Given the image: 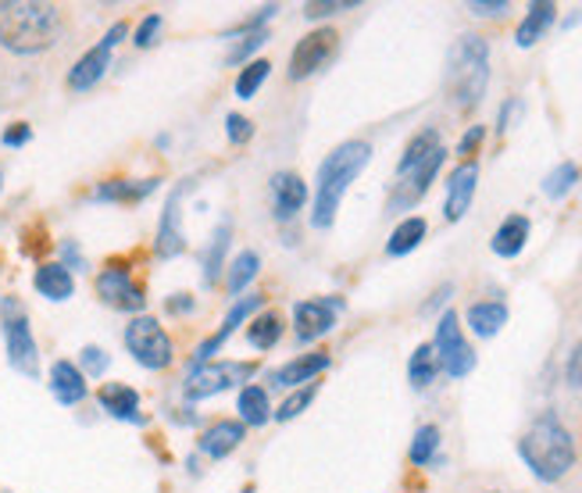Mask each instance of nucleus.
I'll use <instances>...</instances> for the list:
<instances>
[{
    "instance_id": "f257e3e1",
    "label": "nucleus",
    "mask_w": 582,
    "mask_h": 493,
    "mask_svg": "<svg viewBox=\"0 0 582 493\" xmlns=\"http://www.w3.org/2000/svg\"><path fill=\"white\" fill-rule=\"evenodd\" d=\"M519 458L540 483H558L575 465V440L554 411L537 415L519 436Z\"/></svg>"
},
{
    "instance_id": "f03ea898",
    "label": "nucleus",
    "mask_w": 582,
    "mask_h": 493,
    "mask_svg": "<svg viewBox=\"0 0 582 493\" xmlns=\"http://www.w3.org/2000/svg\"><path fill=\"white\" fill-rule=\"evenodd\" d=\"M61 8L40 0H0V47L14 54H40L61 37Z\"/></svg>"
},
{
    "instance_id": "7ed1b4c3",
    "label": "nucleus",
    "mask_w": 582,
    "mask_h": 493,
    "mask_svg": "<svg viewBox=\"0 0 582 493\" xmlns=\"http://www.w3.org/2000/svg\"><path fill=\"white\" fill-rule=\"evenodd\" d=\"M371 162V143L365 140H347L318 165V179H315V212L312 222L315 229H329L336 222L339 204H344L347 186L361 176Z\"/></svg>"
},
{
    "instance_id": "20e7f679",
    "label": "nucleus",
    "mask_w": 582,
    "mask_h": 493,
    "mask_svg": "<svg viewBox=\"0 0 582 493\" xmlns=\"http://www.w3.org/2000/svg\"><path fill=\"white\" fill-rule=\"evenodd\" d=\"M447 162V151L440 143V133L436 130H422L408 147H404V157L397 165V183L390 194V212H408L418 201L429 194L432 179L440 176V168Z\"/></svg>"
},
{
    "instance_id": "39448f33",
    "label": "nucleus",
    "mask_w": 582,
    "mask_h": 493,
    "mask_svg": "<svg viewBox=\"0 0 582 493\" xmlns=\"http://www.w3.org/2000/svg\"><path fill=\"white\" fill-rule=\"evenodd\" d=\"M443 86H447V97L458 111L476 107L482 97H487V86H490V43L476 37V33H464L455 40L447 54V75H443Z\"/></svg>"
},
{
    "instance_id": "423d86ee",
    "label": "nucleus",
    "mask_w": 582,
    "mask_h": 493,
    "mask_svg": "<svg viewBox=\"0 0 582 493\" xmlns=\"http://www.w3.org/2000/svg\"><path fill=\"white\" fill-rule=\"evenodd\" d=\"M432 351H436V361H440V372H447L450 379H464L468 372L476 369V351H472V343L464 340L458 311L447 308L440 315V322H436Z\"/></svg>"
},
{
    "instance_id": "0eeeda50",
    "label": "nucleus",
    "mask_w": 582,
    "mask_h": 493,
    "mask_svg": "<svg viewBox=\"0 0 582 493\" xmlns=\"http://www.w3.org/2000/svg\"><path fill=\"white\" fill-rule=\"evenodd\" d=\"M4 343H8V364L14 372H22L29 379L40 376V347L32 340L25 308L19 300H4Z\"/></svg>"
},
{
    "instance_id": "6e6552de",
    "label": "nucleus",
    "mask_w": 582,
    "mask_h": 493,
    "mask_svg": "<svg viewBox=\"0 0 582 493\" xmlns=\"http://www.w3.org/2000/svg\"><path fill=\"white\" fill-rule=\"evenodd\" d=\"M125 347H129V355L151 372L169 369L172 364V340H169V332L161 329L157 318H147V315L133 318V322L125 326Z\"/></svg>"
},
{
    "instance_id": "1a4fd4ad",
    "label": "nucleus",
    "mask_w": 582,
    "mask_h": 493,
    "mask_svg": "<svg viewBox=\"0 0 582 493\" xmlns=\"http://www.w3.org/2000/svg\"><path fill=\"white\" fill-rule=\"evenodd\" d=\"M254 372H257V364H251V361H204V364H193L190 376H186V397H190V401H201V397H212V393H222L229 387L247 383Z\"/></svg>"
},
{
    "instance_id": "9d476101",
    "label": "nucleus",
    "mask_w": 582,
    "mask_h": 493,
    "mask_svg": "<svg viewBox=\"0 0 582 493\" xmlns=\"http://www.w3.org/2000/svg\"><path fill=\"white\" fill-rule=\"evenodd\" d=\"M339 51V33L329 25L315 29V33H307L297 47H294V58H289V79L300 83V79L315 75L329 65Z\"/></svg>"
},
{
    "instance_id": "9b49d317",
    "label": "nucleus",
    "mask_w": 582,
    "mask_h": 493,
    "mask_svg": "<svg viewBox=\"0 0 582 493\" xmlns=\"http://www.w3.org/2000/svg\"><path fill=\"white\" fill-rule=\"evenodd\" d=\"M125 33H129V25L125 22H115L108 29V37L96 43V47H90V51L83 54L75 61V69L69 72V86L72 90H93L96 83H101L104 79V72H108V65H111V51H115V47L125 40Z\"/></svg>"
},
{
    "instance_id": "f8f14e48",
    "label": "nucleus",
    "mask_w": 582,
    "mask_h": 493,
    "mask_svg": "<svg viewBox=\"0 0 582 493\" xmlns=\"http://www.w3.org/2000/svg\"><path fill=\"white\" fill-rule=\"evenodd\" d=\"M339 308H344V300L339 297H315V300H300V305H294L297 340L315 343V340L326 337V332H333Z\"/></svg>"
},
{
    "instance_id": "ddd939ff",
    "label": "nucleus",
    "mask_w": 582,
    "mask_h": 493,
    "mask_svg": "<svg viewBox=\"0 0 582 493\" xmlns=\"http://www.w3.org/2000/svg\"><path fill=\"white\" fill-rule=\"evenodd\" d=\"M96 294H101L104 305L115 308V311H143V305H147L143 286L133 283L129 268H122V265H108L104 273L96 276Z\"/></svg>"
},
{
    "instance_id": "4468645a",
    "label": "nucleus",
    "mask_w": 582,
    "mask_h": 493,
    "mask_svg": "<svg viewBox=\"0 0 582 493\" xmlns=\"http://www.w3.org/2000/svg\"><path fill=\"white\" fill-rule=\"evenodd\" d=\"M193 183L183 179L180 186L172 189L169 201H165V212H161V222H157V254L161 258H180L186 250V236H183V197Z\"/></svg>"
},
{
    "instance_id": "2eb2a0df",
    "label": "nucleus",
    "mask_w": 582,
    "mask_h": 493,
    "mask_svg": "<svg viewBox=\"0 0 582 493\" xmlns=\"http://www.w3.org/2000/svg\"><path fill=\"white\" fill-rule=\"evenodd\" d=\"M476 186H479V165L476 162H461L447 179V201H443V218L447 222H461L476 201Z\"/></svg>"
},
{
    "instance_id": "dca6fc26",
    "label": "nucleus",
    "mask_w": 582,
    "mask_h": 493,
    "mask_svg": "<svg viewBox=\"0 0 582 493\" xmlns=\"http://www.w3.org/2000/svg\"><path fill=\"white\" fill-rule=\"evenodd\" d=\"M262 305H265V297H257V294H247L244 300H236V305L229 308V315H225L222 329H218V332H212V337H207V340L197 347V355H193V361H197V364L212 361V358H215V351H222V347H225V340H229L233 332H236L239 326H244L247 318H251L257 308H262Z\"/></svg>"
},
{
    "instance_id": "f3484780",
    "label": "nucleus",
    "mask_w": 582,
    "mask_h": 493,
    "mask_svg": "<svg viewBox=\"0 0 582 493\" xmlns=\"http://www.w3.org/2000/svg\"><path fill=\"white\" fill-rule=\"evenodd\" d=\"M329 369V355L326 351H315V355H300L294 361H286L283 369L272 372V383L276 387H286V390H300L304 383H315V379Z\"/></svg>"
},
{
    "instance_id": "a211bd4d",
    "label": "nucleus",
    "mask_w": 582,
    "mask_h": 493,
    "mask_svg": "<svg viewBox=\"0 0 582 493\" xmlns=\"http://www.w3.org/2000/svg\"><path fill=\"white\" fill-rule=\"evenodd\" d=\"M51 393L58 397V401H61L64 408L86 401L90 387H86L83 369H79L75 361H54V364H51Z\"/></svg>"
},
{
    "instance_id": "6ab92c4d",
    "label": "nucleus",
    "mask_w": 582,
    "mask_h": 493,
    "mask_svg": "<svg viewBox=\"0 0 582 493\" xmlns=\"http://www.w3.org/2000/svg\"><path fill=\"white\" fill-rule=\"evenodd\" d=\"M272 197H276V218L289 222L297 212H304L307 186L300 176H294V172H279V176H272Z\"/></svg>"
},
{
    "instance_id": "aec40b11",
    "label": "nucleus",
    "mask_w": 582,
    "mask_h": 493,
    "mask_svg": "<svg viewBox=\"0 0 582 493\" xmlns=\"http://www.w3.org/2000/svg\"><path fill=\"white\" fill-rule=\"evenodd\" d=\"M554 19H558V4H551V0H537V4H529L522 25L514 29V43H519L522 51L537 47L547 37V29L554 25Z\"/></svg>"
},
{
    "instance_id": "412c9836",
    "label": "nucleus",
    "mask_w": 582,
    "mask_h": 493,
    "mask_svg": "<svg viewBox=\"0 0 582 493\" xmlns=\"http://www.w3.org/2000/svg\"><path fill=\"white\" fill-rule=\"evenodd\" d=\"M96 401L108 411L111 419H122V422H143L140 415V393L125 383H104L101 393H96Z\"/></svg>"
},
{
    "instance_id": "4be33fe9",
    "label": "nucleus",
    "mask_w": 582,
    "mask_h": 493,
    "mask_svg": "<svg viewBox=\"0 0 582 493\" xmlns=\"http://www.w3.org/2000/svg\"><path fill=\"white\" fill-rule=\"evenodd\" d=\"M464 322H468V329L476 332V337L490 340V337H497V332L508 326V305H504V300H479V305L468 308Z\"/></svg>"
},
{
    "instance_id": "5701e85b",
    "label": "nucleus",
    "mask_w": 582,
    "mask_h": 493,
    "mask_svg": "<svg viewBox=\"0 0 582 493\" xmlns=\"http://www.w3.org/2000/svg\"><path fill=\"white\" fill-rule=\"evenodd\" d=\"M525 240H529V218L525 215H508L497 226L490 247H493L497 258H519V254L525 250Z\"/></svg>"
},
{
    "instance_id": "b1692460",
    "label": "nucleus",
    "mask_w": 582,
    "mask_h": 493,
    "mask_svg": "<svg viewBox=\"0 0 582 493\" xmlns=\"http://www.w3.org/2000/svg\"><path fill=\"white\" fill-rule=\"evenodd\" d=\"M244 436H247L244 422H215L212 429H204L201 433V451L207 458H225L244 443Z\"/></svg>"
},
{
    "instance_id": "393cba45",
    "label": "nucleus",
    "mask_w": 582,
    "mask_h": 493,
    "mask_svg": "<svg viewBox=\"0 0 582 493\" xmlns=\"http://www.w3.org/2000/svg\"><path fill=\"white\" fill-rule=\"evenodd\" d=\"M32 286L47 297V300H69L75 294V279L69 265H40L37 276H32Z\"/></svg>"
},
{
    "instance_id": "a878e982",
    "label": "nucleus",
    "mask_w": 582,
    "mask_h": 493,
    "mask_svg": "<svg viewBox=\"0 0 582 493\" xmlns=\"http://www.w3.org/2000/svg\"><path fill=\"white\" fill-rule=\"evenodd\" d=\"M157 189V179H108L93 189V201H104V204H133V201H143L151 197Z\"/></svg>"
},
{
    "instance_id": "bb28decb",
    "label": "nucleus",
    "mask_w": 582,
    "mask_h": 493,
    "mask_svg": "<svg viewBox=\"0 0 582 493\" xmlns=\"http://www.w3.org/2000/svg\"><path fill=\"white\" fill-rule=\"evenodd\" d=\"M426 233H429V226H426V218H422V215H408V218H400V222H397V229L390 233V240H386V254H390V258H404V254H411L418 244L426 240Z\"/></svg>"
},
{
    "instance_id": "cd10ccee",
    "label": "nucleus",
    "mask_w": 582,
    "mask_h": 493,
    "mask_svg": "<svg viewBox=\"0 0 582 493\" xmlns=\"http://www.w3.org/2000/svg\"><path fill=\"white\" fill-rule=\"evenodd\" d=\"M279 337H283V318H279V311H262V315L251 318L247 340H251V347H257V351H272V347L279 343Z\"/></svg>"
},
{
    "instance_id": "c85d7f7f",
    "label": "nucleus",
    "mask_w": 582,
    "mask_h": 493,
    "mask_svg": "<svg viewBox=\"0 0 582 493\" xmlns=\"http://www.w3.org/2000/svg\"><path fill=\"white\" fill-rule=\"evenodd\" d=\"M436 376H440V361H436L432 343H422L408 361V379H411L415 390H426L436 383Z\"/></svg>"
},
{
    "instance_id": "c756f323",
    "label": "nucleus",
    "mask_w": 582,
    "mask_h": 493,
    "mask_svg": "<svg viewBox=\"0 0 582 493\" xmlns=\"http://www.w3.org/2000/svg\"><path fill=\"white\" fill-rule=\"evenodd\" d=\"M229 236H233V226H229V222H222V226L215 229V236H212V244H207V250H204L201 265H204V283H207V286L218 283L222 261H225V250H229Z\"/></svg>"
},
{
    "instance_id": "7c9ffc66",
    "label": "nucleus",
    "mask_w": 582,
    "mask_h": 493,
    "mask_svg": "<svg viewBox=\"0 0 582 493\" xmlns=\"http://www.w3.org/2000/svg\"><path fill=\"white\" fill-rule=\"evenodd\" d=\"M239 415H244V425H265L272 419L268 393L262 387H244V390H239Z\"/></svg>"
},
{
    "instance_id": "2f4dec72",
    "label": "nucleus",
    "mask_w": 582,
    "mask_h": 493,
    "mask_svg": "<svg viewBox=\"0 0 582 493\" xmlns=\"http://www.w3.org/2000/svg\"><path fill=\"white\" fill-rule=\"evenodd\" d=\"M579 183V165L575 162H561L554 172H547L543 179V194L551 201H561L564 194H572V186Z\"/></svg>"
},
{
    "instance_id": "473e14b6",
    "label": "nucleus",
    "mask_w": 582,
    "mask_h": 493,
    "mask_svg": "<svg viewBox=\"0 0 582 493\" xmlns=\"http://www.w3.org/2000/svg\"><path fill=\"white\" fill-rule=\"evenodd\" d=\"M257 268H262V258H257L254 250L236 254V261H233V268H229V279H225V286H229V294H244L247 283L257 276Z\"/></svg>"
},
{
    "instance_id": "72a5a7b5",
    "label": "nucleus",
    "mask_w": 582,
    "mask_h": 493,
    "mask_svg": "<svg viewBox=\"0 0 582 493\" xmlns=\"http://www.w3.org/2000/svg\"><path fill=\"white\" fill-rule=\"evenodd\" d=\"M436 451H440V429L436 425H422L411 440V461L415 465H432Z\"/></svg>"
},
{
    "instance_id": "f704fd0d",
    "label": "nucleus",
    "mask_w": 582,
    "mask_h": 493,
    "mask_svg": "<svg viewBox=\"0 0 582 493\" xmlns=\"http://www.w3.org/2000/svg\"><path fill=\"white\" fill-rule=\"evenodd\" d=\"M268 72H272V65H268V61H247V69L236 75V97L251 101L254 93L265 86Z\"/></svg>"
},
{
    "instance_id": "c9c22d12",
    "label": "nucleus",
    "mask_w": 582,
    "mask_h": 493,
    "mask_svg": "<svg viewBox=\"0 0 582 493\" xmlns=\"http://www.w3.org/2000/svg\"><path fill=\"white\" fill-rule=\"evenodd\" d=\"M315 393H318V383H307V387H300V390H294L286 397V401L279 404V411H276V419L279 422H289V419H297L300 411L315 401Z\"/></svg>"
},
{
    "instance_id": "e433bc0d",
    "label": "nucleus",
    "mask_w": 582,
    "mask_h": 493,
    "mask_svg": "<svg viewBox=\"0 0 582 493\" xmlns=\"http://www.w3.org/2000/svg\"><path fill=\"white\" fill-rule=\"evenodd\" d=\"M268 43V29H254V33H244V40H239L233 51H229V65H244V61L262 51V47Z\"/></svg>"
},
{
    "instance_id": "4c0bfd02",
    "label": "nucleus",
    "mask_w": 582,
    "mask_h": 493,
    "mask_svg": "<svg viewBox=\"0 0 582 493\" xmlns=\"http://www.w3.org/2000/svg\"><path fill=\"white\" fill-rule=\"evenodd\" d=\"M354 8H358V0H312V4H304V14L307 19H329V14L354 11Z\"/></svg>"
},
{
    "instance_id": "58836bf2",
    "label": "nucleus",
    "mask_w": 582,
    "mask_h": 493,
    "mask_svg": "<svg viewBox=\"0 0 582 493\" xmlns=\"http://www.w3.org/2000/svg\"><path fill=\"white\" fill-rule=\"evenodd\" d=\"M79 361H83V376H104L108 369V355L101 351V347H83V355H79Z\"/></svg>"
},
{
    "instance_id": "ea45409f",
    "label": "nucleus",
    "mask_w": 582,
    "mask_h": 493,
    "mask_svg": "<svg viewBox=\"0 0 582 493\" xmlns=\"http://www.w3.org/2000/svg\"><path fill=\"white\" fill-rule=\"evenodd\" d=\"M157 33H161V14H147L136 29V47H151Z\"/></svg>"
},
{
    "instance_id": "a19ab883",
    "label": "nucleus",
    "mask_w": 582,
    "mask_h": 493,
    "mask_svg": "<svg viewBox=\"0 0 582 493\" xmlns=\"http://www.w3.org/2000/svg\"><path fill=\"white\" fill-rule=\"evenodd\" d=\"M225 133H229L233 143H244L251 140V122L244 115H225Z\"/></svg>"
},
{
    "instance_id": "79ce46f5",
    "label": "nucleus",
    "mask_w": 582,
    "mask_h": 493,
    "mask_svg": "<svg viewBox=\"0 0 582 493\" xmlns=\"http://www.w3.org/2000/svg\"><path fill=\"white\" fill-rule=\"evenodd\" d=\"M482 136H487V125H472L464 136H461V143H458V154L461 157H468V154H476L479 151V143H482Z\"/></svg>"
},
{
    "instance_id": "37998d69",
    "label": "nucleus",
    "mask_w": 582,
    "mask_h": 493,
    "mask_svg": "<svg viewBox=\"0 0 582 493\" xmlns=\"http://www.w3.org/2000/svg\"><path fill=\"white\" fill-rule=\"evenodd\" d=\"M468 11L472 14H482V19H497V14H504L508 11V0H472V4H468Z\"/></svg>"
},
{
    "instance_id": "c03bdc74",
    "label": "nucleus",
    "mask_w": 582,
    "mask_h": 493,
    "mask_svg": "<svg viewBox=\"0 0 582 493\" xmlns=\"http://www.w3.org/2000/svg\"><path fill=\"white\" fill-rule=\"evenodd\" d=\"M519 111H522V101H508L504 107H500V115H497V130H500V133H508V130H511V122L519 119Z\"/></svg>"
},
{
    "instance_id": "a18cd8bd",
    "label": "nucleus",
    "mask_w": 582,
    "mask_h": 493,
    "mask_svg": "<svg viewBox=\"0 0 582 493\" xmlns=\"http://www.w3.org/2000/svg\"><path fill=\"white\" fill-rule=\"evenodd\" d=\"M564 372H569V383L582 390V340L575 343V351L569 358V369H564Z\"/></svg>"
},
{
    "instance_id": "49530a36",
    "label": "nucleus",
    "mask_w": 582,
    "mask_h": 493,
    "mask_svg": "<svg viewBox=\"0 0 582 493\" xmlns=\"http://www.w3.org/2000/svg\"><path fill=\"white\" fill-rule=\"evenodd\" d=\"M29 136H32V130H29L25 122L11 125V130L4 133V147H22V143H29Z\"/></svg>"
},
{
    "instance_id": "de8ad7c7",
    "label": "nucleus",
    "mask_w": 582,
    "mask_h": 493,
    "mask_svg": "<svg viewBox=\"0 0 582 493\" xmlns=\"http://www.w3.org/2000/svg\"><path fill=\"white\" fill-rule=\"evenodd\" d=\"M169 308H172V311H186V308H193V300H172Z\"/></svg>"
},
{
    "instance_id": "09e8293b",
    "label": "nucleus",
    "mask_w": 582,
    "mask_h": 493,
    "mask_svg": "<svg viewBox=\"0 0 582 493\" xmlns=\"http://www.w3.org/2000/svg\"><path fill=\"white\" fill-rule=\"evenodd\" d=\"M244 493H254V486H247V490H244Z\"/></svg>"
},
{
    "instance_id": "8fccbe9b",
    "label": "nucleus",
    "mask_w": 582,
    "mask_h": 493,
    "mask_svg": "<svg viewBox=\"0 0 582 493\" xmlns=\"http://www.w3.org/2000/svg\"><path fill=\"white\" fill-rule=\"evenodd\" d=\"M0 183H4V172H0Z\"/></svg>"
}]
</instances>
